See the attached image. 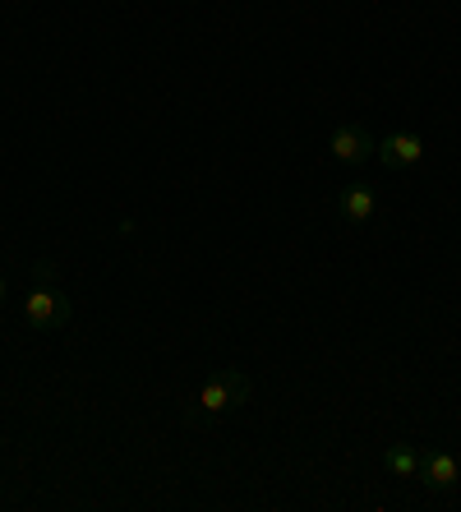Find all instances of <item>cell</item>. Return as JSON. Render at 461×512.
<instances>
[{
    "label": "cell",
    "mask_w": 461,
    "mask_h": 512,
    "mask_svg": "<svg viewBox=\"0 0 461 512\" xmlns=\"http://www.w3.org/2000/svg\"><path fill=\"white\" fill-rule=\"evenodd\" d=\"M328 153L337 162H346V167H360V162H369V157L379 153V139L369 130H360V125H337L328 139Z\"/></svg>",
    "instance_id": "3"
},
{
    "label": "cell",
    "mask_w": 461,
    "mask_h": 512,
    "mask_svg": "<svg viewBox=\"0 0 461 512\" xmlns=\"http://www.w3.org/2000/svg\"><path fill=\"white\" fill-rule=\"evenodd\" d=\"M420 462H425V453H420L415 443H388V448H383V466H388L397 480H420Z\"/></svg>",
    "instance_id": "6"
},
{
    "label": "cell",
    "mask_w": 461,
    "mask_h": 512,
    "mask_svg": "<svg viewBox=\"0 0 461 512\" xmlns=\"http://www.w3.org/2000/svg\"><path fill=\"white\" fill-rule=\"evenodd\" d=\"M420 480H425L434 494H452L461 480V466L452 453H443V448H434V453H425V462H420Z\"/></svg>",
    "instance_id": "4"
},
{
    "label": "cell",
    "mask_w": 461,
    "mask_h": 512,
    "mask_svg": "<svg viewBox=\"0 0 461 512\" xmlns=\"http://www.w3.org/2000/svg\"><path fill=\"white\" fill-rule=\"evenodd\" d=\"M249 402V379L245 370H217L213 379L199 388V397L190 402L185 420H213V416H226V411H236V406Z\"/></svg>",
    "instance_id": "1"
},
{
    "label": "cell",
    "mask_w": 461,
    "mask_h": 512,
    "mask_svg": "<svg viewBox=\"0 0 461 512\" xmlns=\"http://www.w3.org/2000/svg\"><path fill=\"white\" fill-rule=\"evenodd\" d=\"M5 296H10V282H5V273H0V305H5Z\"/></svg>",
    "instance_id": "9"
},
{
    "label": "cell",
    "mask_w": 461,
    "mask_h": 512,
    "mask_svg": "<svg viewBox=\"0 0 461 512\" xmlns=\"http://www.w3.org/2000/svg\"><path fill=\"white\" fill-rule=\"evenodd\" d=\"M383 167L402 171V167H415L420 157H425V143L415 139V134H383L379 139V153H374Z\"/></svg>",
    "instance_id": "5"
},
{
    "label": "cell",
    "mask_w": 461,
    "mask_h": 512,
    "mask_svg": "<svg viewBox=\"0 0 461 512\" xmlns=\"http://www.w3.org/2000/svg\"><path fill=\"white\" fill-rule=\"evenodd\" d=\"M70 296L65 291H56L51 282H33V291L24 296V319L33 323L37 333H56V328H65L70 323Z\"/></svg>",
    "instance_id": "2"
},
{
    "label": "cell",
    "mask_w": 461,
    "mask_h": 512,
    "mask_svg": "<svg viewBox=\"0 0 461 512\" xmlns=\"http://www.w3.org/2000/svg\"><path fill=\"white\" fill-rule=\"evenodd\" d=\"M374 213H379V194L369 190V185H351V190H342V217L346 222L365 227Z\"/></svg>",
    "instance_id": "7"
},
{
    "label": "cell",
    "mask_w": 461,
    "mask_h": 512,
    "mask_svg": "<svg viewBox=\"0 0 461 512\" xmlns=\"http://www.w3.org/2000/svg\"><path fill=\"white\" fill-rule=\"evenodd\" d=\"M33 277H37V282H56V263H51V259H37Z\"/></svg>",
    "instance_id": "8"
}]
</instances>
